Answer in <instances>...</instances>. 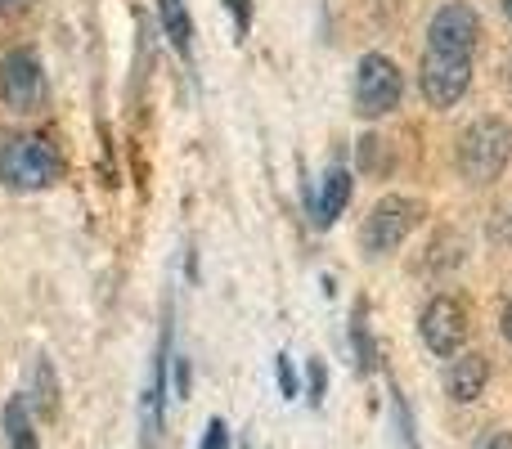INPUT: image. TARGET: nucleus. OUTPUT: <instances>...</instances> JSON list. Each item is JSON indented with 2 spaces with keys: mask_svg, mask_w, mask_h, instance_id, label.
Masks as SVG:
<instances>
[{
  "mask_svg": "<svg viewBox=\"0 0 512 449\" xmlns=\"http://www.w3.org/2000/svg\"><path fill=\"white\" fill-rule=\"evenodd\" d=\"M63 180V158L45 135H9L0 144V185L18 194H41Z\"/></svg>",
  "mask_w": 512,
  "mask_h": 449,
  "instance_id": "f257e3e1",
  "label": "nucleus"
},
{
  "mask_svg": "<svg viewBox=\"0 0 512 449\" xmlns=\"http://www.w3.org/2000/svg\"><path fill=\"white\" fill-rule=\"evenodd\" d=\"M512 158V126L504 117H477L459 135V171L468 185H490L504 176Z\"/></svg>",
  "mask_w": 512,
  "mask_h": 449,
  "instance_id": "f03ea898",
  "label": "nucleus"
},
{
  "mask_svg": "<svg viewBox=\"0 0 512 449\" xmlns=\"http://www.w3.org/2000/svg\"><path fill=\"white\" fill-rule=\"evenodd\" d=\"M351 95H355V113H360V117H387L391 108H400L405 77H400L396 59H387V54H378V50L360 54V63H355V81H351Z\"/></svg>",
  "mask_w": 512,
  "mask_h": 449,
  "instance_id": "7ed1b4c3",
  "label": "nucleus"
},
{
  "mask_svg": "<svg viewBox=\"0 0 512 449\" xmlns=\"http://www.w3.org/2000/svg\"><path fill=\"white\" fill-rule=\"evenodd\" d=\"M423 221V203L418 198H405V194H387L373 203V212L364 216V229H360V243L369 256H387L414 234V225Z\"/></svg>",
  "mask_w": 512,
  "mask_h": 449,
  "instance_id": "20e7f679",
  "label": "nucleus"
},
{
  "mask_svg": "<svg viewBox=\"0 0 512 449\" xmlns=\"http://www.w3.org/2000/svg\"><path fill=\"white\" fill-rule=\"evenodd\" d=\"M45 99V68L32 45H14L0 54V104L14 113H32Z\"/></svg>",
  "mask_w": 512,
  "mask_h": 449,
  "instance_id": "39448f33",
  "label": "nucleus"
},
{
  "mask_svg": "<svg viewBox=\"0 0 512 449\" xmlns=\"http://www.w3.org/2000/svg\"><path fill=\"white\" fill-rule=\"evenodd\" d=\"M423 99L432 108H450L468 95L472 86V54H450V50H427L423 72H418Z\"/></svg>",
  "mask_w": 512,
  "mask_h": 449,
  "instance_id": "423d86ee",
  "label": "nucleus"
},
{
  "mask_svg": "<svg viewBox=\"0 0 512 449\" xmlns=\"http://www.w3.org/2000/svg\"><path fill=\"white\" fill-rule=\"evenodd\" d=\"M418 333H423L427 351H436V355L450 360V355H459L463 342H468V306L441 292V297L427 301L423 319H418Z\"/></svg>",
  "mask_w": 512,
  "mask_h": 449,
  "instance_id": "0eeeda50",
  "label": "nucleus"
},
{
  "mask_svg": "<svg viewBox=\"0 0 512 449\" xmlns=\"http://www.w3.org/2000/svg\"><path fill=\"white\" fill-rule=\"evenodd\" d=\"M477 36H481V18L472 5L463 0H450L432 14L427 23V50H450V54H472L477 50Z\"/></svg>",
  "mask_w": 512,
  "mask_h": 449,
  "instance_id": "6e6552de",
  "label": "nucleus"
},
{
  "mask_svg": "<svg viewBox=\"0 0 512 449\" xmlns=\"http://www.w3.org/2000/svg\"><path fill=\"white\" fill-rule=\"evenodd\" d=\"M486 382H490L486 355H477V351L450 355V364H445V396H450L454 405H472V400H481Z\"/></svg>",
  "mask_w": 512,
  "mask_h": 449,
  "instance_id": "1a4fd4ad",
  "label": "nucleus"
},
{
  "mask_svg": "<svg viewBox=\"0 0 512 449\" xmlns=\"http://www.w3.org/2000/svg\"><path fill=\"white\" fill-rule=\"evenodd\" d=\"M346 203H351V171L346 167H328L324 180H319V194L310 198V221L319 229L333 225L337 216L346 212Z\"/></svg>",
  "mask_w": 512,
  "mask_h": 449,
  "instance_id": "9d476101",
  "label": "nucleus"
},
{
  "mask_svg": "<svg viewBox=\"0 0 512 449\" xmlns=\"http://www.w3.org/2000/svg\"><path fill=\"white\" fill-rule=\"evenodd\" d=\"M0 427H5V449H41V436H36L27 396L5 400V409H0Z\"/></svg>",
  "mask_w": 512,
  "mask_h": 449,
  "instance_id": "9b49d317",
  "label": "nucleus"
},
{
  "mask_svg": "<svg viewBox=\"0 0 512 449\" xmlns=\"http://www.w3.org/2000/svg\"><path fill=\"white\" fill-rule=\"evenodd\" d=\"M158 23H162V36L176 45L180 59H189L194 54V18H189L185 0H158Z\"/></svg>",
  "mask_w": 512,
  "mask_h": 449,
  "instance_id": "f8f14e48",
  "label": "nucleus"
},
{
  "mask_svg": "<svg viewBox=\"0 0 512 449\" xmlns=\"http://www.w3.org/2000/svg\"><path fill=\"white\" fill-rule=\"evenodd\" d=\"M32 405L41 418H59V373H54L50 355H36L32 364Z\"/></svg>",
  "mask_w": 512,
  "mask_h": 449,
  "instance_id": "ddd939ff",
  "label": "nucleus"
},
{
  "mask_svg": "<svg viewBox=\"0 0 512 449\" xmlns=\"http://www.w3.org/2000/svg\"><path fill=\"white\" fill-rule=\"evenodd\" d=\"M351 346H355V369H360V373H373V364H378V351H373V337H369L364 301L355 306V315H351Z\"/></svg>",
  "mask_w": 512,
  "mask_h": 449,
  "instance_id": "4468645a",
  "label": "nucleus"
},
{
  "mask_svg": "<svg viewBox=\"0 0 512 449\" xmlns=\"http://www.w3.org/2000/svg\"><path fill=\"white\" fill-rule=\"evenodd\" d=\"M355 153H360V167L373 171V176H382V171H391V149L382 135H364L360 144H355Z\"/></svg>",
  "mask_w": 512,
  "mask_h": 449,
  "instance_id": "2eb2a0df",
  "label": "nucleus"
},
{
  "mask_svg": "<svg viewBox=\"0 0 512 449\" xmlns=\"http://www.w3.org/2000/svg\"><path fill=\"white\" fill-rule=\"evenodd\" d=\"M391 409H396V432H400V445L405 449H418V436H414V418H409V405L400 391H391Z\"/></svg>",
  "mask_w": 512,
  "mask_h": 449,
  "instance_id": "dca6fc26",
  "label": "nucleus"
},
{
  "mask_svg": "<svg viewBox=\"0 0 512 449\" xmlns=\"http://www.w3.org/2000/svg\"><path fill=\"white\" fill-rule=\"evenodd\" d=\"M306 391H310V405H324V391H328V369H324V360H319V355H315V360H310L306 364Z\"/></svg>",
  "mask_w": 512,
  "mask_h": 449,
  "instance_id": "f3484780",
  "label": "nucleus"
},
{
  "mask_svg": "<svg viewBox=\"0 0 512 449\" xmlns=\"http://www.w3.org/2000/svg\"><path fill=\"white\" fill-rule=\"evenodd\" d=\"M274 378H279V391H283V396H297V369H292V360H288V355H274Z\"/></svg>",
  "mask_w": 512,
  "mask_h": 449,
  "instance_id": "a211bd4d",
  "label": "nucleus"
},
{
  "mask_svg": "<svg viewBox=\"0 0 512 449\" xmlns=\"http://www.w3.org/2000/svg\"><path fill=\"white\" fill-rule=\"evenodd\" d=\"M198 449H230V427H225V418H212L203 432V445Z\"/></svg>",
  "mask_w": 512,
  "mask_h": 449,
  "instance_id": "6ab92c4d",
  "label": "nucleus"
},
{
  "mask_svg": "<svg viewBox=\"0 0 512 449\" xmlns=\"http://www.w3.org/2000/svg\"><path fill=\"white\" fill-rule=\"evenodd\" d=\"M472 449H512V432H504V427H490V432H481L477 441H472Z\"/></svg>",
  "mask_w": 512,
  "mask_h": 449,
  "instance_id": "aec40b11",
  "label": "nucleus"
},
{
  "mask_svg": "<svg viewBox=\"0 0 512 449\" xmlns=\"http://www.w3.org/2000/svg\"><path fill=\"white\" fill-rule=\"evenodd\" d=\"M230 5V14H234V23H239V32H248L252 27V0H225Z\"/></svg>",
  "mask_w": 512,
  "mask_h": 449,
  "instance_id": "412c9836",
  "label": "nucleus"
},
{
  "mask_svg": "<svg viewBox=\"0 0 512 449\" xmlns=\"http://www.w3.org/2000/svg\"><path fill=\"white\" fill-rule=\"evenodd\" d=\"M189 387H194V373H189V360H185V355H176V396H189Z\"/></svg>",
  "mask_w": 512,
  "mask_h": 449,
  "instance_id": "4be33fe9",
  "label": "nucleus"
},
{
  "mask_svg": "<svg viewBox=\"0 0 512 449\" xmlns=\"http://www.w3.org/2000/svg\"><path fill=\"white\" fill-rule=\"evenodd\" d=\"M504 337L512 342V297H508V306H504Z\"/></svg>",
  "mask_w": 512,
  "mask_h": 449,
  "instance_id": "5701e85b",
  "label": "nucleus"
},
{
  "mask_svg": "<svg viewBox=\"0 0 512 449\" xmlns=\"http://www.w3.org/2000/svg\"><path fill=\"white\" fill-rule=\"evenodd\" d=\"M18 5V0H0V14H5V9H14Z\"/></svg>",
  "mask_w": 512,
  "mask_h": 449,
  "instance_id": "b1692460",
  "label": "nucleus"
},
{
  "mask_svg": "<svg viewBox=\"0 0 512 449\" xmlns=\"http://www.w3.org/2000/svg\"><path fill=\"white\" fill-rule=\"evenodd\" d=\"M504 14H508V18H512V0H504Z\"/></svg>",
  "mask_w": 512,
  "mask_h": 449,
  "instance_id": "393cba45",
  "label": "nucleus"
}]
</instances>
